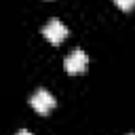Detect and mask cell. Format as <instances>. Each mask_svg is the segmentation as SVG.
<instances>
[{"instance_id":"obj_1","label":"cell","mask_w":135,"mask_h":135,"mask_svg":"<svg viewBox=\"0 0 135 135\" xmlns=\"http://www.w3.org/2000/svg\"><path fill=\"white\" fill-rule=\"evenodd\" d=\"M63 68L68 74H80V72H86L89 68V55L80 49H76L74 53H70L65 59H63Z\"/></svg>"},{"instance_id":"obj_2","label":"cell","mask_w":135,"mask_h":135,"mask_svg":"<svg viewBox=\"0 0 135 135\" xmlns=\"http://www.w3.org/2000/svg\"><path fill=\"white\" fill-rule=\"evenodd\" d=\"M30 103H32V108H34L36 112L49 114V112L55 108V97H53L46 89H38V91L30 97Z\"/></svg>"},{"instance_id":"obj_3","label":"cell","mask_w":135,"mask_h":135,"mask_svg":"<svg viewBox=\"0 0 135 135\" xmlns=\"http://www.w3.org/2000/svg\"><path fill=\"white\" fill-rule=\"evenodd\" d=\"M42 34H44V38H46L51 44H59V42H63V38L68 36V27H65L59 19H51V21L44 25Z\"/></svg>"},{"instance_id":"obj_4","label":"cell","mask_w":135,"mask_h":135,"mask_svg":"<svg viewBox=\"0 0 135 135\" xmlns=\"http://www.w3.org/2000/svg\"><path fill=\"white\" fill-rule=\"evenodd\" d=\"M114 4L118 8H122V11H131L135 6V0H114Z\"/></svg>"},{"instance_id":"obj_5","label":"cell","mask_w":135,"mask_h":135,"mask_svg":"<svg viewBox=\"0 0 135 135\" xmlns=\"http://www.w3.org/2000/svg\"><path fill=\"white\" fill-rule=\"evenodd\" d=\"M15 135H32V133H30V131H27V129H21V131H17V133H15Z\"/></svg>"}]
</instances>
